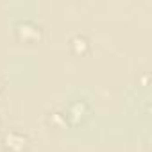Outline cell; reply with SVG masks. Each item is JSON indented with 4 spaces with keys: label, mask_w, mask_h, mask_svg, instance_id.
I'll return each instance as SVG.
<instances>
[{
    "label": "cell",
    "mask_w": 152,
    "mask_h": 152,
    "mask_svg": "<svg viewBox=\"0 0 152 152\" xmlns=\"http://www.w3.org/2000/svg\"><path fill=\"white\" fill-rule=\"evenodd\" d=\"M64 115H66V124L77 125V124H81L84 118L90 116V104H88L86 100H73V102L64 109Z\"/></svg>",
    "instance_id": "cell-1"
},
{
    "label": "cell",
    "mask_w": 152,
    "mask_h": 152,
    "mask_svg": "<svg viewBox=\"0 0 152 152\" xmlns=\"http://www.w3.org/2000/svg\"><path fill=\"white\" fill-rule=\"evenodd\" d=\"M2 143L4 147L9 150V152H23L27 148V143H29V138L25 132L18 131V129H11L4 134L2 138Z\"/></svg>",
    "instance_id": "cell-2"
},
{
    "label": "cell",
    "mask_w": 152,
    "mask_h": 152,
    "mask_svg": "<svg viewBox=\"0 0 152 152\" xmlns=\"http://www.w3.org/2000/svg\"><path fill=\"white\" fill-rule=\"evenodd\" d=\"M16 32H18V36H20L23 41H36V39L39 38V34H41V27H39L38 23L31 22V20H25V22L18 23Z\"/></svg>",
    "instance_id": "cell-3"
},
{
    "label": "cell",
    "mask_w": 152,
    "mask_h": 152,
    "mask_svg": "<svg viewBox=\"0 0 152 152\" xmlns=\"http://www.w3.org/2000/svg\"><path fill=\"white\" fill-rule=\"evenodd\" d=\"M70 47H72V50L77 56H83V54H86L90 50V39L84 34H75L70 39Z\"/></svg>",
    "instance_id": "cell-4"
},
{
    "label": "cell",
    "mask_w": 152,
    "mask_h": 152,
    "mask_svg": "<svg viewBox=\"0 0 152 152\" xmlns=\"http://www.w3.org/2000/svg\"><path fill=\"white\" fill-rule=\"evenodd\" d=\"M2 93H4V81L0 79V95H2Z\"/></svg>",
    "instance_id": "cell-5"
}]
</instances>
